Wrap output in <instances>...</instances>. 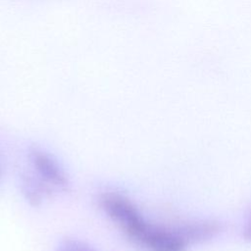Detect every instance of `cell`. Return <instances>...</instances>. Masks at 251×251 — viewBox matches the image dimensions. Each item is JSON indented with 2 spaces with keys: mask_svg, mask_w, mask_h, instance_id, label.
<instances>
[{
  "mask_svg": "<svg viewBox=\"0 0 251 251\" xmlns=\"http://www.w3.org/2000/svg\"><path fill=\"white\" fill-rule=\"evenodd\" d=\"M243 236L247 241H251V215L249 216V219L245 225L244 231H243Z\"/></svg>",
  "mask_w": 251,
  "mask_h": 251,
  "instance_id": "cell-7",
  "label": "cell"
},
{
  "mask_svg": "<svg viewBox=\"0 0 251 251\" xmlns=\"http://www.w3.org/2000/svg\"><path fill=\"white\" fill-rule=\"evenodd\" d=\"M102 210L116 223L124 233L136 245L141 246L151 224L140 214L137 207L118 192H105L99 199Z\"/></svg>",
  "mask_w": 251,
  "mask_h": 251,
  "instance_id": "cell-1",
  "label": "cell"
},
{
  "mask_svg": "<svg viewBox=\"0 0 251 251\" xmlns=\"http://www.w3.org/2000/svg\"><path fill=\"white\" fill-rule=\"evenodd\" d=\"M177 227L188 244L213 238L221 230L220 224L214 221L186 222L179 224Z\"/></svg>",
  "mask_w": 251,
  "mask_h": 251,
  "instance_id": "cell-4",
  "label": "cell"
},
{
  "mask_svg": "<svg viewBox=\"0 0 251 251\" xmlns=\"http://www.w3.org/2000/svg\"><path fill=\"white\" fill-rule=\"evenodd\" d=\"M56 251H96L87 243L77 239H67L59 244Z\"/></svg>",
  "mask_w": 251,
  "mask_h": 251,
  "instance_id": "cell-6",
  "label": "cell"
},
{
  "mask_svg": "<svg viewBox=\"0 0 251 251\" xmlns=\"http://www.w3.org/2000/svg\"><path fill=\"white\" fill-rule=\"evenodd\" d=\"M188 242L177 226L167 227L152 225L142 244L147 251H186Z\"/></svg>",
  "mask_w": 251,
  "mask_h": 251,
  "instance_id": "cell-3",
  "label": "cell"
},
{
  "mask_svg": "<svg viewBox=\"0 0 251 251\" xmlns=\"http://www.w3.org/2000/svg\"><path fill=\"white\" fill-rule=\"evenodd\" d=\"M22 189L25 199L33 206L41 204L43 199L52 193V189L46 185L35 174L24 175L22 178Z\"/></svg>",
  "mask_w": 251,
  "mask_h": 251,
  "instance_id": "cell-5",
  "label": "cell"
},
{
  "mask_svg": "<svg viewBox=\"0 0 251 251\" xmlns=\"http://www.w3.org/2000/svg\"><path fill=\"white\" fill-rule=\"evenodd\" d=\"M0 177H1V168H0Z\"/></svg>",
  "mask_w": 251,
  "mask_h": 251,
  "instance_id": "cell-8",
  "label": "cell"
},
{
  "mask_svg": "<svg viewBox=\"0 0 251 251\" xmlns=\"http://www.w3.org/2000/svg\"><path fill=\"white\" fill-rule=\"evenodd\" d=\"M29 159L35 176L52 190L68 189V176L60 164L50 154L41 149L33 148L29 152Z\"/></svg>",
  "mask_w": 251,
  "mask_h": 251,
  "instance_id": "cell-2",
  "label": "cell"
}]
</instances>
